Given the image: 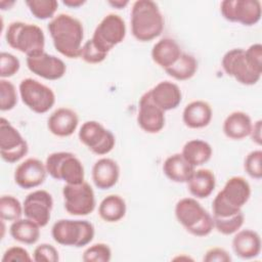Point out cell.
I'll return each mask as SVG.
<instances>
[{
  "mask_svg": "<svg viewBox=\"0 0 262 262\" xmlns=\"http://www.w3.org/2000/svg\"><path fill=\"white\" fill-rule=\"evenodd\" d=\"M112 259V250L108 245L97 243L89 246L83 253L84 262H108Z\"/></svg>",
  "mask_w": 262,
  "mask_h": 262,
  "instance_id": "36",
  "label": "cell"
},
{
  "mask_svg": "<svg viewBox=\"0 0 262 262\" xmlns=\"http://www.w3.org/2000/svg\"><path fill=\"white\" fill-rule=\"evenodd\" d=\"M78 136L80 141L97 156L107 155L116 144V138L113 132L97 121H86L83 123Z\"/></svg>",
  "mask_w": 262,
  "mask_h": 262,
  "instance_id": "10",
  "label": "cell"
},
{
  "mask_svg": "<svg viewBox=\"0 0 262 262\" xmlns=\"http://www.w3.org/2000/svg\"><path fill=\"white\" fill-rule=\"evenodd\" d=\"M24 214V207L13 195H2L0 199V218L3 221L13 222Z\"/></svg>",
  "mask_w": 262,
  "mask_h": 262,
  "instance_id": "32",
  "label": "cell"
},
{
  "mask_svg": "<svg viewBox=\"0 0 262 262\" xmlns=\"http://www.w3.org/2000/svg\"><path fill=\"white\" fill-rule=\"evenodd\" d=\"M244 169L246 173L254 179L262 178V150L255 149L247 155L244 162Z\"/></svg>",
  "mask_w": 262,
  "mask_h": 262,
  "instance_id": "37",
  "label": "cell"
},
{
  "mask_svg": "<svg viewBox=\"0 0 262 262\" xmlns=\"http://www.w3.org/2000/svg\"><path fill=\"white\" fill-rule=\"evenodd\" d=\"M177 221L190 234L203 237L214 229L213 216L194 198H183L175 205Z\"/></svg>",
  "mask_w": 262,
  "mask_h": 262,
  "instance_id": "3",
  "label": "cell"
},
{
  "mask_svg": "<svg viewBox=\"0 0 262 262\" xmlns=\"http://www.w3.org/2000/svg\"><path fill=\"white\" fill-rule=\"evenodd\" d=\"M91 175L94 185L101 190H106L118 183L120 167L115 160L101 158L94 163Z\"/></svg>",
  "mask_w": 262,
  "mask_h": 262,
  "instance_id": "20",
  "label": "cell"
},
{
  "mask_svg": "<svg viewBox=\"0 0 262 262\" xmlns=\"http://www.w3.org/2000/svg\"><path fill=\"white\" fill-rule=\"evenodd\" d=\"M45 163L36 158H29L21 162L14 171V182L23 189L40 186L46 179Z\"/></svg>",
  "mask_w": 262,
  "mask_h": 262,
  "instance_id": "17",
  "label": "cell"
},
{
  "mask_svg": "<svg viewBox=\"0 0 262 262\" xmlns=\"http://www.w3.org/2000/svg\"><path fill=\"white\" fill-rule=\"evenodd\" d=\"M18 91L24 104L36 114L47 113L55 103L53 90L33 78L21 80Z\"/></svg>",
  "mask_w": 262,
  "mask_h": 262,
  "instance_id": "7",
  "label": "cell"
},
{
  "mask_svg": "<svg viewBox=\"0 0 262 262\" xmlns=\"http://www.w3.org/2000/svg\"><path fill=\"white\" fill-rule=\"evenodd\" d=\"M29 151L27 140L5 118L0 120V155L4 162L13 164Z\"/></svg>",
  "mask_w": 262,
  "mask_h": 262,
  "instance_id": "11",
  "label": "cell"
},
{
  "mask_svg": "<svg viewBox=\"0 0 262 262\" xmlns=\"http://www.w3.org/2000/svg\"><path fill=\"white\" fill-rule=\"evenodd\" d=\"M245 55L254 71L262 74V45L254 43L245 50Z\"/></svg>",
  "mask_w": 262,
  "mask_h": 262,
  "instance_id": "41",
  "label": "cell"
},
{
  "mask_svg": "<svg viewBox=\"0 0 262 262\" xmlns=\"http://www.w3.org/2000/svg\"><path fill=\"white\" fill-rule=\"evenodd\" d=\"M33 260L36 262H57L59 260L58 251L50 244H40L34 250Z\"/></svg>",
  "mask_w": 262,
  "mask_h": 262,
  "instance_id": "40",
  "label": "cell"
},
{
  "mask_svg": "<svg viewBox=\"0 0 262 262\" xmlns=\"http://www.w3.org/2000/svg\"><path fill=\"white\" fill-rule=\"evenodd\" d=\"M26 62L30 72L45 80H58L62 78L67 72V66L62 59L45 51L33 56H28Z\"/></svg>",
  "mask_w": 262,
  "mask_h": 262,
  "instance_id": "15",
  "label": "cell"
},
{
  "mask_svg": "<svg viewBox=\"0 0 262 262\" xmlns=\"http://www.w3.org/2000/svg\"><path fill=\"white\" fill-rule=\"evenodd\" d=\"M47 173L56 180L66 184H80L85 178L82 162L72 152L55 151L50 154L45 161Z\"/></svg>",
  "mask_w": 262,
  "mask_h": 262,
  "instance_id": "6",
  "label": "cell"
},
{
  "mask_svg": "<svg viewBox=\"0 0 262 262\" xmlns=\"http://www.w3.org/2000/svg\"><path fill=\"white\" fill-rule=\"evenodd\" d=\"M166 123L165 112L150 98L148 91L139 99L137 124L146 133L156 134L163 130Z\"/></svg>",
  "mask_w": 262,
  "mask_h": 262,
  "instance_id": "16",
  "label": "cell"
},
{
  "mask_svg": "<svg viewBox=\"0 0 262 262\" xmlns=\"http://www.w3.org/2000/svg\"><path fill=\"white\" fill-rule=\"evenodd\" d=\"M26 5L36 18L47 19L53 18L58 2L55 0H27Z\"/></svg>",
  "mask_w": 262,
  "mask_h": 262,
  "instance_id": "33",
  "label": "cell"
},
{
  "mask_svg": "<svg viewBox=\"0 0 262 262\" xmlns=\"http://www.w3.org/2000/svg\"><path fill=\"white\" fill-rule=\"evenodd\" d=\"M94 234V226L87 220L60 219L51 228L54 242L67 247H85L92 242Z\"/></svg>",
  "mask_w": 262,
  "mask_h": 262,
  "instance_id": "5",
  "label": "cell"
},
{
  "mask_svg": "<svg viewBox=\"0 0 262 262\" xmlns=\"http://www.w3.org/2000/svg\"><path fill=\"white\" fill-rule=\"evenodd\" d=\"M17 103L15 86L6 79L0 80V110L2 112L12 110Z\"/></svg>",
  "mask_w": 262,
  "mask_h": 262,
  "instance_id": "35",
  "label": "cell"
},
{
  "mask_svg": "<svg viewBox=\"0 0 262 262\" xmlns=\"http://www.w3.org/2000/svg\"><path fill=\"white\" fill-rule=\"evenodd\" d=\"M198 67V61L191 54L182 52L180 57L165 72L177 81H186L195 75Z\"/></svg>",
  "mask_w": 262,
  "mask_h": 262,
  "instance_id": "31",
  "label": "cell"
},
{
  "mask_svg": "<svg viewBox=\"0 0 262 262\" xmlns=\"http://www.w3.org/2000/svg\"><path fill=\"white\" fill-rule=\"evenodd\" d=\"M79 117L77 113L69 107L55 110L47 120V127L50 133L58 137L71 136L78 128Z\"/></svg>",
  "mask_w": 262,
  "mask_h": 262,
  "instance_id": "18",
  "label": "cell"
},
{
  "mask_svg": "<svg viewBox=\"0 0 262 262\" xmlns=\"http://www.w3.org/2000/svg\"><path fill=\"white\" fill-rule=\"evenodd\" d=\"M7 44L28 56H33L44 51L45 35L42 29L34 24L13 21L5 32Z\"/></svg>",
  "mask_w": 262,
  "mask_h": 262,
  "instance_id": "4",
  "label": "cell"
},
{
  "mask_svg": "<svg viewBox=\"0 0 262 262\" xmlns=\"http://www.w3.org/2000/svg\"><path fill=\"white\" fill-rule=\"evenodd\" d=\"M151 100L164 112L176 108L182 100L179 86L171 81H162L148 90Z\"/></svg>",
  "mask_w": 262,
  "mask_h": 262,
  "instance_id": "19",
  "label": "cell"
},
{
  "mask_svg": "<svg viewBox=\"0 0 262 262\" xmlns=\"http://www.w3.org/2000/svg\"><path fill=\"white\" fill-rule=\"evenodd\" d=\"M231 245L234 254L246 260L256 258L261 252V237L257 231L252 229L237 230Z\"/></svg>",
  "mask_w": 262,
  "mask_h": 262,
  "instance_id": "21",
  "label": "cell"
},
{
  "mask_svg": "<svg viewBox=\"0 0 262 262\" xmlns=\"http://www.w3.org/2000/svg\"><path fill=\"white\" fill-rule=\"evenodd\" d=\"M63 5L71 7V8H78L86 3L85 0H63Z\"/></svg>",
  "mask_w": 262,
  "mask_h": 262,
  "instance_id": "46",
  "label": "cell"
},
{
  "mask_svg": "<svg viewBox=\"0 0 262 262\" xmlns=\"http://www.w3.org/2000/svg\"><path fill=\"white\" fill-rule=\"evenodd\" d=\"M126 37L125 20L116 13L106 14L94 30L91 38L94 45L101 51L108 52Z\"/></svg>",
  "mask_w": 262,
  "mask_h": 262,
  "instance_id": "8",
  "label": "cell"
},
{
  "mask_svg": "<svg viewBox=\"0 0 262 262\" xmlns=\"http://www.w3.org/2000/svg\"><path fill=\"white\" fill-rule=\"evenodd\" d=\"M40 226L29 218H19L11 222L9 233L11 237L25 245H34L40 237Z\"/></svg>",
  "mask_w": 262,
  "mask_h": 262,
  "instance_id": "28",
  "label": "cell"
},
{
  "mask_svg": "<svg viewBox=\"0 0 262 262\" xmlns=\"http://www.w3.org/2000/svg\"><path fill=\"white\" fill-rule=\"evenodd\" d=\"M152 60L162 69L170 68L182 54L178 43L171 38L159 40L151 49Z\"/></svg>",
  "mask_w": 262,
  "mask_h": 262,
  "instance_id": "26",
  "label": "cell"
},
{
  "mask_svg": "<svg viewBox=\"0 0 262 262\" xmlns=\"http://www.w3.org/2000/svg\"><path fill=\"white\" fill-rule=\"evenodd\" d=\"M219 193L230 206L242 209L250 200L251 186L244 177L233 176L225 182Z\"/></svg>",
  "mask_w": 262,
  "mask_h": 262,
  "instance_id": "22",
  "label": "cell"
},
{
  "mask_svg": "<svg viewBox=\"0 0 262 262\" xmlns=\"http://www.w3.org/2000/svg\"><path fill=\"white\" fill-rule=\"evenodd\" d=\"M54 48L68 58L80 57L82 41L84 39V28L82 23L66 13L54 16L48 24Z\"/></svg>",
  "mask_w": 262,
  "mask_h": 262,
  "instance_id": "1",
  "label": "cell"
},
{
  "mask_svg": "<svg viewBox=\"0 0 262 262\" xmlns=\"http://www.w3.org/2000/svg\"><path fill=\"white\" fill-rule=\"evenodd\" d=\"M213 154L212 146L205 140L191 139L182 147L181 155L194 168L210 161Z\"/></svg>",
  "mask_w": 262,
  "mask_h": 262,
  "instance_id": "29",
  "label": "cell"
},
{
  "mask_svg": "<svg viewBox=\"0 0 262 262\" xmlns=\"http://www.w3.org/2000/svg\"><path fill=\"white\" fill-rule=\"evenodd\" d=\"M62 196L64 209L71 215L86 216L95 209V194L86 181L80 184H66L62 188Z\"/></svg>",
  "mask_w": 262,
  "mask_h": 262,
  "instance_id": "9",
  "label": "cell"
},
{
  "mask_svg": "<svg viewBox=\"0 0 262 262\" xmlns=\"http://www.w3.org/2000/svg\"><path fill=\"white\" fill-rule=\"evenodd\" d=\"M33 260V257L29 252L18 246H13L8 248L2 257V262H30Z\"/></svg>",
  "mask_w": 262,
  "mask_h": 262,
  "instance_id": "42",
  "label": "cell"
},
{
  "mask_svg": "<svg viewBox=\"0 0 262 262\" xmlns=\"http://www.w3.org/2000/svg\"><path fill=\"white\" fill-rule=\"evenodd\" d=\"M107 3L111 6H113L114 8L123 9V8H125L129 4V1L128 0H108Z\"/></svg>",
  "mask_w": 262,
  "mask_h": 262,
  "instance_id": "45",
  "label": "cell"
},
{
  "mask_svg": "<svg viewBox=\"0 0 262 262\" xmlns=\"http://www.w3.org/2000/svg\"><path fill=\"white\" fill-rule=\"evenodd\" d=\"M253 122L251 117L241 111L230 113L224 120L222 130L225 136L232 140H242L250 136Z\"/></svg>",
  "mask_w": 262,
  "mask_h": 262,
  "instance_id": "24",
  "label": "cell"
},
{
  "mask_svg": "<svg viewBox=\"0 0 262 262\" xmlns=\"http://www.w3.org/2000/svg\"><path fill=\"white\" fill-rule=\"evenodd\" d=\"M195 168L191 166L181 154L169 156L163 164V172L168 179L176 183H186Z\"/></svg>",
  "mask_w": 262,
  "mask_h": 262,
  "instance_id": "25",
  "label": "cell"
},
{
  "mask_svg": "<svg viewBox=\"0 0 262 262\" xmlns=\"http://www.w3.org/2000/svg\"><path fill=\"white\" fill-rule=\"evenodd\" d=\"M221 64L223 71L228 76L234 78L243 85H255L261 78V74L254 71L248 62L245 55V49L243 48H233L228 50L223 55Z\"/></svg>",
  "mask_w": 262,
  "mask_h": 262,
  "instance_id": "13",
  "label": "cell"
},
{
  "mask_svg": "<svg viewBox=\"0 0 262 262\" xmlns=\"http://www.w3.org/2000/svg\"><path fill=\"white\" fill-rule=\"evenodd\" d=\"M131 32L140 42L158 38L164 30L165 20L158 4L151 0H137L131 8Z\"/></svg>",
  "mask_w": 262,
  "mask_h": 262,
  "instance_id": "2",
  "label": "cell"
},
{
  "mask_svg": "<svg viewBox=\"0 0 262 262\" xmlns=\"http://www.w3.org/2000/svg\"><path fill=\"white\" fill-rule=\"evenodd\" d=\"M23 207L27 218L36 222L40 227H44L51 218L53 199L47 190L37 189L26 196Z\"/></svg>",
  "mask_w": 262,
  "mask_h": 262,
  "instance_id": "14",
  "label": "cell"
},
{
  "mask_svg": "<svg viewBox=\"0 0 262 262\" xmlns=\"http://www.w3.org/2000/svg\"><path fill=\"white\" fill-rule=\"evenodd\" d=\"M214 221V228L221 234L224 235H231L234 234L244 224L245 215L242 212H238L235 215L226 218H216L213 217Z\"/></svg>",
  "mask_w": 262,
  "mask_h": 262,
  "instance_id": "34",
  "label": "cell"
},
{
  "mask_svg": "<svg viewBox=\"0 0 262 262\" xmlns=\"http://www.w3.org/2000/svg\"><path fill=\"white\" fill-rule=\"evenodd\" d=\"M203 260L206 262H230L231 257L226 250L219 247H215L206 252Z\"/></svg>",
  "mask_w": 262,
  "mask_h": 262,
  "instance_id": "43",
  "label": "cell"
},
{
  "mask_svg": "<svg viewBox=\"0 0 262 262\" xmlns=\"http://www.w3.org/2000/svg\"><path fill=\"white\" fill-rule=\"evenodd\" d=\"M187 189L195 199H206L212 194L216 187V177L209 169L194 170L189 178Z\"/></svg>",
  "mask_w": 262,
  "mask_h": 262,
  "instance_id": "27",
  "label": "cell"
},
{
  "mask_svg": "<svg viewBox=\"0 0 262 262\" xmlns=\"http://www.w3.org/2000/svg\"><path fill=\"white\" fill-rule=\"evenodd\" d=\"M261 132H262V121L258 120L253 124L250 136L252 138V141L255 142L259 146L262 143V133Z\"/></svg>",
  "mask_w": 262,
  "mask_h": 262,
  "instance_id": "44",
  "label": "cell"
},
{
  "mask_svg": "<svg viewBox=\"0 0 262 262\" xmlns=\"http://www.w3.org/2000/svg\"><path fill=\"white\" fill-rule=\"evenodd\" d=\"M20 68L19 59L9 53V52H1L0 54V77L1 79H6L14 76Z\"/></svg>",
  "mask_w": 262,
  "mask_h": 262,
  "instance_id": "38",
  "label": "cell"
},
{
  "mask_svg": "<svg viewBox=\"0 0 262 262\" xmlns=\"http://www.w3.org/2000/svg\"><path fill=\"white\" fill-rule=\"evenodd\" d=\"M106 56H107V53L98 49L94 45L91 39L87 40L83 44L80 52V58H82L85 62L91 63V64L102 62L106 58Z\"/></svg>",
  "mask_w": 262,
  "mask_h": 262,
  "instance_id": "39",
  "label": "cell"
},
{
  "mask_svg": "<svg viewBox=\"0 0 262 262\" xmlns=\"http://www.w3.org/2000/svg\"><path fill=\"white\" fill-rule=\"evenodd\" d=\"M213 111L205 100H193L187 103L182 112V121L190 129L207 127L212 120Z\"/></svg>",
  "mask_w": 262,
  "mask_h": 262,
  "instance_id": "23",
  "label": "cell"
},
{
  "mask_svg": "<svg viewBox=\"0 0 262 262\" xmlns=\"http://www.w3.org/2000/svg\"><path fill=\"white\" fill-rule=\"evenodd\" d=\"M220 12L228 21L251 27L261 19V2L258 0H224L220 3Z\"/></svg>",
  "mask_w": 262,
  "mask_h": 262,
  "instance_id": "12",
  "label": "cell"
},
{
  "mask_svg": "<svg viewBox=\"0 0 262 262\" xmlns=\"http://www.w3.org/2000/svg\"><path fill=\"white\" fill-rule=\"evenodd\" d=\"M127 207L124 199L118 194L106 195L98 206L100 218L108 223L118 222L126 215Z\"/></svg>",
  "mask_w": 262,
  "mask_h": 262,
  "instance_id": "30",
  "label": "cell"
}]
</instances>
